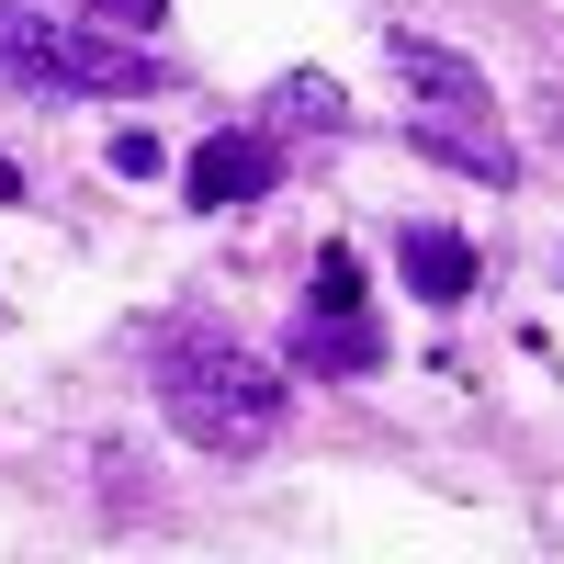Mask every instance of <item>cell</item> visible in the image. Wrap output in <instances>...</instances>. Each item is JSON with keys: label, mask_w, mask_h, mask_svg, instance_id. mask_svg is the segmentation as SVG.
Segmentation results:
<instances>
[{"label": "cell", "mask_w": 564, "mask_h": 564, "mask_svg": "<svg viewBox=\"0 0 564 564\" xmlns=\"http://www.w3.org/2000/svg\"><path fill=\"white\" fill-rule=\"evenodd\" d=\"M148 372H159V417L193 452H260L282 430V406H294V384L249 350V339H226V327L204 316H181L148 339Z\"/></svg>", "instance_id": "cell-1"}, {"label": "cell", "mask_w": 564, "mask_h": 564, "mask_svg": "<svg viewBox=\"0 0 564 564\" xmlns=\"http://www.w3.org/2000/svg\"><path fill=\"white\" fill-rule=\"evenodd\" d=\"M384 68L406 90V135L430 159H452L463 181H520V148L497 135V90L475 57H452L441 34H384Z\"/></svg>", "instance_id": "cell-2"}, {"label": "cell", "mask_w": 564, "mask_h": 564, "mask_svg": "<svg viewBox=\"0 0 564 564\" xmlns=\"http://www.w3.org/2000/svg\"><path fill=\"white\" fill-rule=\"evenodd\" d=\"M0 68L45 90H90V102H148L170 79L135 45V23H79V12H34V0H0Z\"/></svg>", "instance_id": "cell-3"}, {"label": "cell", "mask_w": 564, "mask_h": 564, "mask_svg": "<svg viewBox=\"0 0 564 564\" xmlns=\"http://www.w3.org/2000/svg\"><path fill=\"white\" fill-rule=\"evenodd\" d=\"M271 181H282V148H271L260 124H238V135H204V148H193L181 193H193L204 215H238V204H260V193H271Z\"/></svg>", "instance_id": "cell-4"}, {"label": "cell", "mask_w": 564, "mask_h": 564, "mask_svg": "<svg viewBox=\"0 0 564 564\" xmlns=\"http://www.w3.org/2000/svg\"><path fill=\"white\" fill-rule=\"evenodd\" d=\"M395 271H406L417 305H463V294H475V249H463L452 226H406V238H395Z\"/></svg>", "instance_id": "cell-5"}, {"label": "cell", "mask_w": 564, "mask_h": 564, "mask_svg": "<svg viewBox=\"0 0 564 564\" xmlns=\"http://www.w3.org/2000/svg\"><path fill=\"white\" fill-rule=\"evenodd\" d=\"M294 361H305V372H372V361H384V327H372L361 305H350V316L305 305V316H294Z\"/></svg>", "instance_id": "cell-6"}, {"label": "cell", "mask_w": 564, "mask_h": 564, "mask_svg": "<svg viewBox=\"0 0 564 564\" xmlns=\"http://www.w3.org/2000/svg\"><path fill=\"white\" fill-rule=\"evenodd\" d=\"M271 113H294V124H339L350 102H339V79H282V90H271Z\"/></svg>", "instance_id": "cell-7"}, {"label": "cell", "mask_w": 564, "mask_h": 564, "mask_svg": "<svg viewBox=\"0 0 564 564\" xmlns=\"http://www.w3.org/2000/svg\"><path fill=\"white\" fill-rule=\"evenodd\" d=\"M305 305L350 316V305H361V260H350V249H327V260H316V282H305Z\"/></svg>", "instance_id": "cell-8"}, {"label": "cell", "mask_w": 564, "mask_h": 564, "mask_svg": "<svg viewBox=\"0 0 564 564\" xmlns=\"http://www.w3.org/2000/svg\"><path fill=\"white\" fill-rule=\"evenodd\" d=\"M113 170H124V181H148V170H159V135H148V124H124V135H113Z\"/></svg>", "instance_id": "cell-9"}, {"label": "cell", "mask_w": 564, "mask_h": 564, "mask_svg": "<svg viewBox=\"0 0 564 564\" xmlns=\"http://www.w3.org/2000/svg\"><path fill=\"white\" fill-rule=\"evenodd\" d=\"M90 12H102V23H159L170 0H90Z\"/></svg>", "instance_id": "cell-10"}]
</instances>
